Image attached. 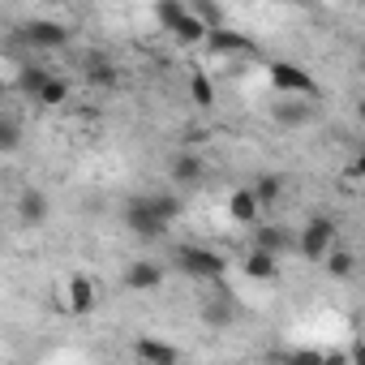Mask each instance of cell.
Returning a JSON list of instances; mask_svg holds the SVG:
<instances>
[{"mask_svg": "<svg viewBox=\"0 0 365 365\" xmlns=\"http://www.w3.org/2000/svg\"><path fill=\"white\" fill-rule=\"evenodd\" d=\"M309 262H322L331 250H339V224L331 220V215H309L305 220V228H301V237L292 241Z\"/></svg>", "mask_w": 365, "mask_h": 365, "instance_id": "cell-1", "label": "cell"}, {"mask_svg": "<svg viewBox=\"0 0 365 365\" xmlns=\"http://www.w3.org/2000/svg\"><path fill=\"white\" fill-rule=\"evenodd\" d=\"M176 267L185 271L190 279H211V284H220L224 279V271H228V262L215 254V250H202V245H176Z\"/></svg>", "mask_w": 365, "mask_h": 365, "instance_id": "cell-2", "label": "cell"}, {"mask_svg": "<svg viewBox=\"0 0 365 365\" xmlns=\"http://www.w3.org/2000/svg\"><path fill=\"white\" fill-rule=\"evenodd\" d=\"M267 73H271V86H275L284 99H314V95H318V82L309 78V69H301V65H292V61H271Z\"/></svg>", "mask_w": 365, "mask_h": 365, "instance_id": "cell-3", "label": "cell"}, {"mask_svg": "<svg viewBox=\"0 0 365 365\" xmlns=\"http://www.w3.org/2000/svg\"><path fill=\"white\" fill-rule=\"evenodd\" d=\"M22 43H31L39 52H56L69 43V26L52 22V18H31V22H22Z\"/></svg>", "mask_w": 365, "mask_h": 365, "instance_id": "cell-4", "label": "cell"}, {"mask_svg": "<svg viewBox=\"0 0 365 365\" xmlns=\"http://www.w3.org/2000/svg\"><path fill=\"white\" fill-rule=\"evenodd\" d=\"M125 228H129L138 241H159V237L168 232V224L146 207V198H129V202H125Z\"/></svg>", "mask_w": 365, "mask_h": 365, "instance_id": "cell-5", "label": "cell"}, {"mask_svg": "<svg viewBox=\"0 0 365 365\" xmlns=\"http://www.w3.org/2000/svg\"><path fill=\"white\" fill-rule=\"evenodd\" d=\"M133 356H138L142 365H180V348L168 344V339H159V335L133 339Z\"/></svg>", "mask_w": 365, "mask_h": 365, "instance_id": "cell-6", "label": "cell"}, {"mask_svg": "<svg viewBox=\"0 0 365 365\" xmlns=\"http://www.w3.org/2000/svg\"><path fill=\"white\" fill-rule=\"evenodd\" d=\"M215 56H254V39L250 35H241V31H228V26H220V31H207V39H202Z\"/></svg>", "mask_w": 365, "mask_h": 365, "instance_id": "cell-7", "label": "cell"}, {"mask_svg": "<svg viewBox=\"0 0 365 365\" xmlns=\"http://www.w3.org/2000/svg\"><path fill=\"white\" fill-rule=\"evenodd\" d=\"M95 301H99V292H95L91 275L73 271V275H69V284H65V305H69V314H91V309H95Z\"/></svg>", "mask_w": 365, "mask_h": 365, "instance_id": "cell-8", "label": "cell"}, {"mask_svg": "<svg viewBox=\"0 0 365 365\" xmlns=\"http://www.w3.org/2000/svg\"><path fill=\"white\" fill-rule=\"evenodd\" d=\"M48 211H52V202H48L43 190H22L18 194V224L22 228H39L48 220Z\"/></svg>", "mask_w": 365, "mask_h": 365, "instance_id": "cell-9", "label": "cell"}, {"mask_svg": "<svg viewBox=\"0 0 365 365\" xmlns=\"http://www.w3.org/2000/svg\"><path fill=\"white\" fill-rule=\"evenodd\" d=\"M159 284H163V267H159V262L138 258V262L125 267V288H133V292H155Z\"/></svg>", "mask_w": 365, "mask_h": 365, "instance_id": "cell-10", "label": "cell"}, {"mask_svg": "<svg viewBox=\"0 0 365 365\" xmlns=\"http://www.w3.org/2000/svg\"><path fill=\"white\" fill-rule=\"evenodd\" d=\"M202 322H207V327H215V331H224V327H232V322H237V301H232V292H228V288H220V292L202 305Z\"/></svg>", "mask_w": 365, "mask_h": 365, "instance_id": "cell-11", "label": "cell"}, {"mask_svg": "<svg viewBox=\"0 0 365 365\" xmlns=\"http://www.w3.org/2000/svg\"><path fill=\"white\" fill-rule=\"evenodd\" d=\"M271 116H275V125H284V129H301V125L314 120V103H309V99H279V103L271 108Z\"/></svg>", "mask_w": 365, "mask_h": 365, "instance_id": "cell-12", "label": "cell"}, {"mask_svg": "<svg viewBox=\"0 0 365 365\" xmlns=\"http://www.w3.org/2000/svg\"><path fill=\"white\" fill-rule=\"evenodd\" d=\"M202 172H207V163H202V155H194V150H180V155L172 159V180H176L180 190L198 185V180H202Z\"/></svg>", "mask_w": 365, "mask_h": 365, "instance_id": "cell-13", "label": "cell"}, {"mask_svg": "<svg viewBox=\"0 0 365 365\" xmlns=\"http://www.w3.org/2000/svg\"><path fill=\"white\" fill-rule=\"evenodd\" d=\"M250 194H254L258 211L275 207V202L284 198V176H279V172H258V176H254V185H250Z\"/></svg>", "mask_w": 365, "mask_h": 365, "instance_id": "cell-14", "label": "cell"}, {"mask_svg": "<svg viewBox=\"0 0 365 365\" xmlns=\"http://www.w3.org/2000/svg\"><path fill=\"white\" fill-rule=\"evenodd\" d=\"M82 78H86L91 86H116V82H120L116 65H112L108 56H99V52H91V56L82 61Z\"/></svg>", "mask_w": 365, "mask_h": 365, "instance_id": "cell-15", "label": "cell"}, {"mask_svg": "<svg viewBox=\"0 0 365 365\" xmlns=\"http://www.w3.org/2000/svg\"><path fill=\"white\" fill-rule=\"evenodd\" d=\"M228 215L237 220V224H258V202H254V194H250V185L245 190H232L228 194Z\"/></svg>", "mask_w": 365, "mask_h": 365, "instance_id": "cell-16", "label": "cell"}, {"mask_svg": "<svg viewBox=\"0 0 365 365\" xmlns=\"http://www.w3.org/2000/svg\"><path fill=\"white\" fill-rule=\"evenodd\" d=\"M292 245V237L284 232V228H275V224H262V228H254V250L258 254H279V250H288Z\"/></svg>", "mask_w": 365, "mask_h": 365, "instance_id": "cell-17", "label": "cell"}, {"mask_svg": "<svg viewBox=\"0 0 365 365\" xmlns=\"http://www.w3.org/2000/svg\"><path fill=\"white\" fill-rule=\"evenodd\" d=\"M52 78V69H43V65H22V73H18V95H26V99H39V91H43V82Z\"/></svg>", "mask_w": 365, "mask_h": 365, "instance_id": "cell-18", "label": "cell"}, {"mask_svg": "<svg viewBox=\"0 0 365 365\" xmlns=\"http://www.w3.org/2000/svg\"><path fill=\"white\" fill-rule=\"evenodd\" d=\"M14 150H22V120L0 112V155H14Z\"/></svg>", "mask_w": 365, "mask_h": 365, "instance_id": "cell-19", "label": "cell"}, {"mask_svg": "<svg viewBox=\"0 0 365 365\" xmlns=\"http://www.w3.org/2000/svg\"><path fill=\"white\" fill-rule=\"evenodd\" d=\"M146 207L163 220V224H172V220H180V211H185V202H180L176 194H150L146 198Z\"/></svg>", "mask_w": 365, "mask_h": 365, "instance_id": "cell-20", "label": "cell"}, {"mask_svg": "<svg viewBox=\"0 0 365 365\" xmlns=\"http://www.w3.org/2000/svg\"><path fill=\"white\" fill-rule=\"evenodd\" d=\"M245 275H250V279H275V275H279V262H275L271 254L250 250V258H245Z\"/></svg>", "mask_w": 365, "mask_h": 365, "instance_id": "cell-21", "label": "cell"}, {"mask_svg": "<svg viewBox=\"0 0 365 365\" xmlns=\"http://www.w3.org/2000/svg\"><path fill=\"white\" fill-rule=\"evenodd\" d=\"M35 103H43V108H61V103H69V82L52 73V78L43 82V91H39V99H35Z\"/></svg>", "mask_w": 365, "mask_h": 365, "instance_id": "cell-22", "label": "cell"}, {"mask_svg": "<svg viewBox=\"0 0 365 365\" xmlns=\"http://www.w3.org/2000/svg\"><path fill=\"white\" fill-rule=\"evenodd\" d=\"M185 9H190V18H198L207 31H220V26H224V9L211 5V0H194V5H185Z\"/></svg>", "mask_w": 365, "mask_h": 365, "instance_id": "cell-23", "label": "cell"}, {"mask_svg": "<svg viewBox=\"0 0 365 365\" xmlns=\"http://www.w3.org/2000/svg\"><path fill=\"white\" fill-rule=\"evenodd\" d=\"M327 271H331V279H352V271H356V258L348 254V250H331L327 258Z\"/></svg>", "mask_w": 365, "mask_h": 365, "instance_id": "cell-24", "label": "cell"}, {"mask_svg": "<svg viewBox=\"0 0 365 365\" xmlns=\"http://www.w3.org/2000/svg\"><path fill=\"white\" fill-rule=\"evenodd\" d=\"M180 18H185V5H180V0H159V5H155V22L163 31H176Z\"/></svg>", "mask_w": 365, "mask_h": 365, "instance_id": "cell-25", "label": "cell"}, {"mask_svg": "<svg viewBox=\"0 0 365 365\" xmlns=\"http://www.w3.org/2000/svg\"><path fill=\"white\" fill-rule=\"evenodd\" d=\"M172 35H176L180 43H202V39H207V26H202L198 18H190V9H185V18L176 22V31H172Z\"/></svg>", "mask_w": 365, "mask_h": 365, "instance_id": "cell-26", "label": "cell"}, {"mask_svg": "<svg viewBox=\"0 0 365 365\" xmlns=\"http://www.w3.org/2000/svg\"><path fill=\"white\" fill-rule=\"evenodd\" d=\"M190 99H194L198 108H211V103H215V86H211L207 73H194V78H190Z\"/></svg>", "mask_w": 365, "mask_h": 365, "instance_id": "cell-27", "label": "cell"}, {"mask_svg": "<svg viewBox=\"0 0 365 365\" xmlns=\"http://www.w3.org/2000/svg\"><path fill=\"white\" fill-rule=\"evenodd\" d=\"M279 365H322V352H314V348H288V352H279Z\"/></svg>", "mask_w": 365, "mask_h": 365, "instance_id": "cell-28", "label": "cell"}, {"mask_svg": "<svg viewBox=\"0 0 365 365\" xmlns=\"http://www.w3.org/2000/svg\"><path fill=\"white\" fill-rule=\"evenodd\" d=\"M322 365H348V361H344L339 352H322Z\"/></svg>", "mask_w": 365, "mask_h": 365, "instance_id": "cell-29", "label": "cell"}, {"mask_svg": "<svg viewBox=\"0 0 365 365\" xmlns=\"http://www.w3.org/2000/svg\"><path fill=\"white\" fill-rule=\"evenodd\" d=\"M5 95H9V86H5V82H0V99H5Z\"/></svg>", "mask_w": 365, "mask_h": 365, "instance_id": "cell-30", "label": "cell"}]
</instances>
